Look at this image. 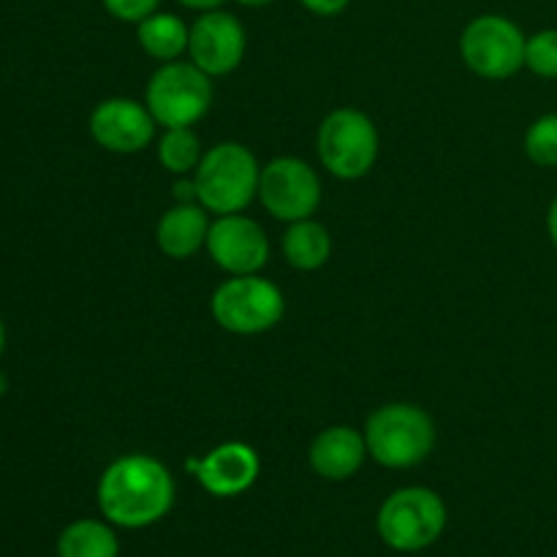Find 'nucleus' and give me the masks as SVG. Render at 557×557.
<instances>
[{
    "label": "nucleus",
    "instance_id": "10",
    "mask_svg": "<svg viewBox=\"0 0 557 557\" xmlns=\"http://www.w3.org/2000/svg\"><path fill=\"white\" fill-rule=\"evenodd\" d=\"M248 33L243 22L223 9L201 11L190 25L188 58L210 76H226L243 63Z\"/></svg>",
    "mask_w": 557,
    "mask_h": 557
},
{
    "label": "nucleus",
    "instance_id": "24",
    "mask_svg": "<svg viewBox=\"0 0 557 557\" xmlns=\"http://www.w3.org/2000/svg\"><path fill=\"white\" fill-rule=\"evenodd\" d=\"M174 199H177V205H194V201H199L196 180L180 177L177 183H174Z\"/></svg>",
    "mask_w": 557,
    "mask_h": 557
},
{
    "label": "nucleus",
    "instance_id": "17",
    "mask_svg": "<svg viewBox=\"0 0 557 557\" xmlns=\"http://www.w3.org/2000/svg\"><path fill=\"white\" fill-rule=\"evenodd\" d=\"M283 256L299 272L321 270L332 256L330 232L313 218L288 223L286 234H283Z\"/></svg>",
    "mask_w": 557,
    "mask_h": 557
},
{
    "label": "nucleus",
    "instance_id": "28",
    "mask_svg": "<svg viewBox=\"0 0 557 557\" xmlns=\"http://www.w3.org/2000/svg\"><path fill=\"white\" fill-rule=\"evenodd\" d=\"M5 392H9V379H5V373L0 370V397H3Z\"/></svg>",
    "mask_w": 557,
    "mask_h": 557
},
{
    "label": "nucleus",
    "instance_id": "15",
    "mask_svg": "<svg viewBox=\"0 0 557 557\" xmlns=\"http://www.w3.org/2000/svg\"><path fill=\"white\" fill-rule=\"evenodd\" d=\"M210 218L201 205H174L158 221V248L174 261L190 259L201 245H207Z\"/></svg>",
    "mask_w": 557,
    "mask_h": 557
},
{
    "label": "nucleus",
    "instance_id": "20",
    "mask_svg": "<svg viewBox=\"0 0 557 557\" xmlns=\"http://www.w3.org/2000/svg\"><path fill=\"white\" fill-rule=\"evenodd\" d=\"M525 156L542 169L557 166V112L533 120L525 131Z\"/></svg>",
    "mask_w": 557,
    "mask_h": 557
},
{
    "label": "nucleus",
    "instance_id": "9",
    "mask_svg": "<svg viewBox=\"0 0 557 557\" xmlns=\"http://www.w3.org/2000/svg\"><path fill=\"white\" fill-rule=\"evenodd\" d=\"M259 199L277 221H305L313 218L321 205V180L315 169L299 158H272L267 166H261Z\"/></svg>",
    "mask_w": 557,
    "mask_h": 557
},
{
    "label": "nucleus",
    "instance_id": "25",
    "mask_svg": "<svg viewBox=\"0 0 557 557\" xmlns=\"http://www.w3.org/2000/svg\"><path fill=\"white\" fill-rule=\"evenodd\" d=\"M180 5H185V9H190V11H212V9H221L223 3H226V0H177Z\"/></svg>",
    "mask_w": 557,
    "mask_h": 557
},
{
    "label": "nucleus",
    "instance_id": "5",
    "mask_svg": "<svg viewBox=\"0 0 557 557\" xmlns=\"http://www.w3.org/2000/svg\"><path fill=\"white\" fill-rule=\"evenodd\" d=\"M212 76L188 60L163 63L150 76L145 103L158 125L163 128H190L212 107Z\"/></svg>",
    "mask_w": 557,
    "mask_h": 557
},
{
    "label": "nucleus",
    "instance_id": "16",
    "mask_svg": "<svg viewBox=\"0 0 557 557\" xmlns=\"http://www.w3.org/2000/svg\"><path fill=\"white\" fill-rule=\"evenodd\" d=\"M188 22L180 20L177 14H169V11H156L136 25L139 47L145 49V54H150L152 60H161V63H172V60H180V54L188 52Z\"/></svg>",
    "mask_w": 557,
    "mask_h": 557
},
{
    "label": "nucleus",
    "instance_id": "19",
    "mask_svg": "<svg viewBox=\"0 0 557 557\" xmlns=\"http://www.w3.org/2000/svg\"><path fill=\"white\" fill-rule=\"evenodd\" d=\"M158 161L169 174L196 172L201 161V141L194 134V128H166V134L158 141Z\"/></svg>",
    "mask_w": 557,
    "mask_h": 557
},
{
    "label": "nucleus",
    "instance_id": "27",
    "mask_svg": "<svg viewBox=\"0 0 557 557\" xmlns=\"http://www.w3.org/2000/svg\"><path fill=\"white\" fill-rule=\"evenodd\" d=\"M239 5H245V9H264V5H270L272 0H237Z\"/></svg>",
    "mask_w": 557,
    "mask_h": 557
},
{
    "label": "nucleus",
    "instance_id": "13",
    "mask_svg": "<svg viewBox=\"0 0 557 557\" xmlns=\"http://www.w3.org/2000/svg\"><path fill=\"white\" fill-rule=\"evenodd\" d=\"M156 117L134 98H107L90 114V136L98 147L117 156L141 152L156 136Z\"/></svg>",
    "mask_w": 557,
    "mask_h": 557
},
{
    "label": "nucleus",
    "instance_id": "8",
    "mask_svg": "<svg viewBox=\"0 0 557 557\" xmlns=\"http://www.w3.org/2000/svg\"><path fill=\"white\" fill-rule=\"evenodd\" d=\"M528 36L504 14H482L466 25L460 54L468 69L482 79H509L525 65Z\"/></svg>",
    "mask_w": 557,
    "mask_h": 557
},
{
    "label": "nucleus",
    "instance_id": "12",
    "mask_svg": "<svg viewBox=\"0 0 557 557\" xmlns=\"http://www.w3.org/2000/svg\"><path fill=\"white\" fill-rule=\"evenodd\" d=\"M185 471L196 476L201 490L212 498H237L259 482L261 460L253 446L243 441H226L210 455L185 460Z\"/></svg>",
    "mask_w": 557,
    "mask_h": 557
},
{
    "label": "nucleus",
    "instance_id": "22",
    "mask_svg": "<svg viewBox=\"0 0 557 557\" xmlns=\"http://www.w3.org/2000/svg\"><path fill=\"white\" fill-rule=\"evenodd\" d=\"M103 9L114 16L117 22H131V25H139L141 20H147L150 14H156L161 0H101Z\"/></svg>",
    "mask_w": 557,
    "mask_h": 557
},
{
    "label": "nucleus",
    "instance_id": "4",
    "mask_svg": "<svg viewBox=\"0 0 557 557\" xmlns=\"http://www.w3.org/2000/svg\"><path fill=\"white\" fill-rule=\"evenodd\" d=\"M446 520L449 511L435 490L403 487L381 504L375 531L395 553H422L444 536Z\"/></svg>",
    "mask_w": 557,
    "mask_h": 557
},
{
    "label": "nucleus",
    "instance_id": "2",
    "mask_svg": "<svg viewBox=\"0 0 557 557\" xmlns=\"http://www.w3.org/2000/svg\"><path fill=\"white\" fill-rule=\"evenodd\" d=\"M364 441L379 466L403 471L424 462L435 449V422L413 403H386L364 422Z\"/></svg>",
    "mask_w": 557,
    "mask_h": 557
},
{
    "label": "nucleus",
    "instance_id": "23",
    "mask_svg": "<svg viewBox=\"0 0 557 557\" xmlns=\"http://www.w3.org/2000/svg\"><path fill=\"white\" fill-rule=\"evenodd\" d=\"M299 3L315 16H337L348 9L351 0H299Z\"/></svg>",
    "mask_w": 557,
    "mask_h": 557
},
{
    "label": "nucleus",
    "instance_id": "3",
    "mask_svg": "<svg viewBox=\"0 0 557 557\" xmlns=\"http://www.w3.org/2000/svg\"><path fill=\"white\" fill-rule=\"evenodd\" d=\"M261 169L253 152L239 141H221L201 156L196 169L199 205L215 215L243 212L259 196Z\"/></svg>",
    "mask_w": 557,
    "mask_h": 557
},
{
    "label": "nucleus",
    "instance_id": "14",
    "mask_svg": "<svg viewBox=\"0 0 557 557\" xmlns=\"http://www.w3.org/2000/svg\"><path fill=\"white\" fill-rule=\"evenodd\" d=\"M364 457H368L364 433L348 428V424H335V428L315 435L308 451L310 468L321 479H330V482H346V479H351L362 468Z\"/></svg>",
    "mask_w": 557,
    "mask_h": 557
},
{
    "label": "nucleus",
    "instance_id": "29",
    "mask_svg": "<svg viewBox=\"0 0 557 557\" xmlns=\"http://www.w3.org/2000/svg\"><path fill=\"white\" fill-rule=\"evenodd\" d=\"M3 351H5V324L0 321V357H3Z\"/></svg>",
    "mask_w": 557,
    "mask_h": 557
},
{
    "label": "nucleus",
    "instance_id": "26",
    "mask_svg": "<svg viewBox=\"0 0 557 557\" xmlns=\"http://www.w3.org/2000/svg\"><path fill=\"white\" fill-rule=\"evenodd\" d=\"M547 232L557 250V196L553 199V205H549V212H547Z\"/></svg>",
    "mask_w": 557,
    "mask_h": 557
},
{
    "label": "nucleus",
    "instance_id": "21",
    "mask_svg": "<svg viewBox=\"0 0 557 557\" xmlns=\"http://www.w3.org/2000/svg\"><path fill=\"white\" fill-rule=\"evenodd\" d=\"M525 69L542 79H557V27H547L528 38Z\"/></svg>",
    "mask_w": 557,
    "mask_h": 557
},
{
    "label": "nucleus",
    "instance_id": "1",
    "mask_svg": "<svg viewBox=\"0 0 557 557\" xmlns=\"http://www.w3.org/2000/svg\"><path fill=\"white\" fill-rule=\"evenodd\" d=\"M98 511L114 528L141 531L172 511L174 479L150 455H125L109 462L96 487Z\"/></svg>",
    "mask_w": 557,
    "mask_h": 557
},
{
    "label": "nucleus",
    "instance_id": "7",
    "mask_svg": "<svg viewBox=\"0 0 557 557\" xmlns=\"http://www.w3.org/2000/svg\"><path fill=\"white\" fill-rule=\"evenodd\" d=\"M315 150L332 177L359 180L375 166L379 131L359 109H335L319 125Z\"/></svg>",
    "mask_w": 557,
    "mask_h": 557
},
{
    "label": "nucleus",
    "instance_id": "11",
    "mask_svg": "<svg viewBox=\"0 0 557 557\" xmlns=\"http://www.w3.org/2000/svg\"><path fill=\"white\" fill-rule=\"evenodd\" d=\"M207 253L228 275H256L270 259V239L253 218L232 212L210 223Z\"/></svg>",
    "mask_w": 557,
    "mask_h": 557
},
{
    "label": "nucleus",
    "instance_id": "6",
    "mask_svg": "<svg viewBox=\"0 0 557 557\" xmlns=\"http://www.w3.org/2000/svg\"><path fill=\"white\" fill-rule=\"evenodd\" d=\"M212 319L234 335H261L281 324L286 313L283 292L267 277L232 275L212 294Z\"/></svg>",
    "mask_w": 557,
    "mask_h": 557
},
{
    "label": "nucleus",
    "instance_id": "18",
    "mask_svg": "<svg viewBox=\"0 0 557 557\" xmlns=\"http://www.w3.org/2000/svg\"><path fill=\"white\" fill-rule=\"evenodd\" d=\"M58 557H120V542L112 522L74 520L60 531Z\"/></svg>",
    "mask_w": 557,
    "mask_h": 557
}]
</instances>
